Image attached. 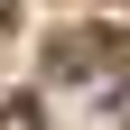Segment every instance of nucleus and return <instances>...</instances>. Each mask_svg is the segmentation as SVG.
<instances>
[{
    "label": "nucleus",
    "instance_id": "obj_2",
    "mask_svg": "<svg viewBox=\"0 0 130 130\" xmlns=\"http://www.w3.org/2000/svg\"><path fill=\"white\" fill-rule=\"evenodd\" d=\"M0 130H46L37 121V93H9V102H0Z\"/></svg>",
    "mask_w": 130,
    "mask_h": 130
},
{
    "label": "nucleus",
    "instance_id": "obj_3",
    "mask_svg": "<svg viewBox=\"0 0 130 130\" xmlns=\"http://www.w3.org/2000/svg\"><path fill=\"white\" fill-rule=\"evenodd\" d=\"M0 28H9V0H0Z\"/></svg>",
    "mask_w": 130,
    "mask_h": 130
},
{
    "label": "nucleus",
    "instance_id": "obj_1",
    "mask_svg": "<svg viewBox=\"0 0 130 130\" xmlns=\"http://www.w3.org/2000/svg\"><path fill=\"white\" fill-rule=\"evenodd\" d=\"M111 56H121V28H65L46 46V74H102Z\"/></svg>",
    "mask_w": 130,
    "mask_h": 130
}]
</instances>
